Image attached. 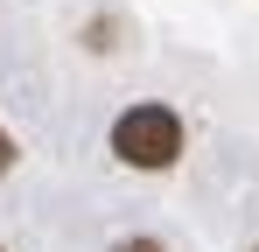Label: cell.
Listing matches in <instances>:
<instances>
[{"label":"cell","mask_w":259,"mask_h":252,"mask_svg":"<svg viewBox=\"0 0 259 252\" xmlns=\"http://www.w3.org/2000/svg\"><path fill=\"white\" fill-rule=\"evenodd\" d=\"M182 140H189L182 133V112L175 105H154V98L147 105H126L112 119V154L126 168H147V175H161V168L182 161Z\"/></svg>","instance_id":"6da1fadb"},{"label":"cell","mask_w":259,"mask_h":252,"mask_svg":"<svg viewBox=\"0 0 259 252\" xmlns=\"http://www.w3.org/2000/svg\"><path fill=\"white\" fill-rule=\"evenodd\" d=\"M112 252H168V245H161V238H119Z\"/></svg>","instance_id":"7a4b0ae2"},{"label":"cell","mask_w":259,"mask_h":252,"mask_svg":"<svg viewBox=\"0 0 259 252\" xmlns=\"http://www.w3.org/2000/svg\"><path fill=\"white\" fill-rule=\"evenodd\" d=\"M14 154H21V147H14V140H7V126H0V175L14 168Z\"/></svg>","instance_id":"3957f363"},{"label":"cell","mask_w":259,"mask_h":252,"mask_svg":"<svg viewBox=\"0 0 259 252\" xmlns=\"http://www.w3.org/2000/svg\"><path fill=\"white\" fill-rule=\"evenodd\" d=\"M0 252H7V245H0Z\"/></svg>","instance_id":"277c9868"}]
</instances>
